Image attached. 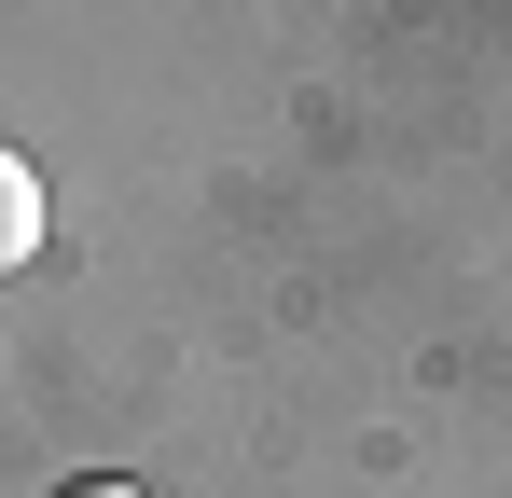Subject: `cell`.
<instances>
[{"instance_id":"obj_2","label":"cell","mask_w":512,"mask_h":498,"mask_svg":"<svg viewBox=\"0 0 512 498\" xmlns=\"http://www.w3.org/2000/svg\"><path fill=\"white\" fill-rule=\"evenodd\" d=\"M70 498H139V485H70Z\"/></svg>"},{"instance_id":"obj_1","label":"cell","mask_w":512,"mask_h":498,"mask_svg":"<svg viewBox=\"0 0 512 498\" xmlns=\"http://www.w3.org/2000/svg\"><path fill=\"white\" fill-rule=\"evenodd\" d=\"M14 263H42V166L0 139V277H14Z\"/></svg>"}]
</instances>
